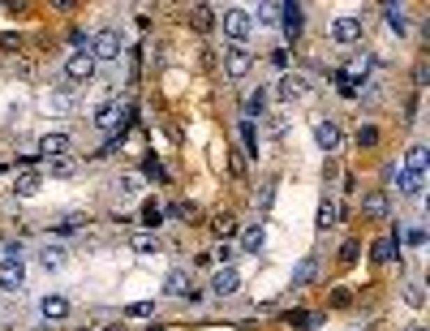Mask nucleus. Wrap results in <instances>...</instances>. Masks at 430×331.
I'll return each mask as SVG.
<instances>
[{
  "instance_id": "a878e982",
  "label": "nucleus",
  "mask_w": 430,
  "mask_h": 331,
  "mask_svg": "<svg viewBox=\"0 0 430 331\" xmlns=\"http://www.w3.org/2000/svg\"><path fill=\"white\" fill-rule=\"evenodd\" d=\"M422 168H426V146L413 142L409 151H404V172H417V176H422Z\"/></svg>"
},
{
  "instance_id": "7c9ffc66",
  "label": "nucleus",
  "mask_w": 430,
  "mask_h": 331,
  "mask_svg": "<svg viewBox=\"0 0 430 331\" xmlns=\"http://www.w3.org/2000/svg\"><path fill=\"white\" fill-rule=\"evenodd\" d=\"M241 142H245V155H259V130H254V121H241Z\"/></svg>"
},
{
  "instance_id": "dca6fc26",
  "label": "nucleus",
  "mask_w": 430,
  "mask_h": 331,
  "mask_svg": "<svg viewBox=\"0 0 430 331\" xmlns=\"http://www.w3.org/2000/svg\"><path fill=\"white\" fill-rule=\"evenodd\" d=\"M263 245H267V228H263V224H249L245 233H241V249H237V254H254V259H259Z\"/></svg>"
},
{
  "instance_id": "6ab92c4d",
  "label": "nucleus",
  "mask_w": 430,
  "mask_h": 331,
  "mask_svg": "<svg viewBox=\"0 0 430 331\" xmlns=\"http://www.w3.org/2000/svg\"><path fill=\"white\" fill-rule=\"evenodd\" d=\"M340 215H344V207H340V202L336 198H323V207H318V233H327V228H336L340 224Z\"/></svg>"
},
{
  "instance_id": "1a4fd4ad",
  "label": "nucleus",
  "mask_w": 430,
  "mask_h": 331,
  "mask_svg": "<svg viewBox=\"0 0 430 331\" xmlns=\"http://www.w3.org/2000/svg\"><path fill=\"white\" fill-rule=\"evenodd\" d=\"M73 151V138L69 134H43L39 138V155L43 160H61V155H69Z\"/></svg>"
},
{
  "instance_id": "f03ea898",
  "label": "nucleus",
  "mask_w": 430,
  "mask_h": 331,
  "mask_svg": "<svg viewBox=\"0 0 430 331\" xmlns=\"http://www.w3.org/2000/svg\"><path fill=\"white\" fill-rule=\"evenodd\" d=\"M91 56H95V65L99 61H121V52H125V39H121V31H112V26H104V31H99L91 43Z\"/></svg>"
},
{
  "instance_id": "a211bd4d",
  "label": "nucleus",
  "mask_w": 430,
  "mask_h": 331,
  "mask_svg": "<svg viewBox=\"0 0 430 331\" xmlns=\"http://www.w3.org/2000/svg\"><path fill=\"white\" fill-rule=\"evenodd\" d=\"M362 215H366V220H387V194H383V190H370V194L362 198Z\"/></svg>"
},
{
  "instance_id": "2f4dec72",
  "label": "nucleus",
  "mask_w": 430,
  "mask_h": 331,
  "mask_svg": "<svg viewBox=\"0 0 430 331\" xmlns=\"http://www.w3.org/2000/svg\"><path fill=\"white\" fill-rule=\"evenodd\" d=\"M336 91H340L344 99H358V95H362V91H358V78H348V73H344V69L336 73Z\"/></svg>"
},
{
  "instance_id": "79ce46f5",
  "label": "nucleus",
  "mask_w": 430,
  "mask_h": 331,
  "mask_svg": "<svg viewBox=\"0 0 430 331\" xmlns=\"http://www.w3.org/2000/svg\"><path fill=\"white\" fill-rule=\"evenodd\" d=\"M82 224H86L82 215H65V220H61V233H73V228H82Z\"/></svg>"
},
{
  "instance_id": "c03bdc74",
  "label": "nucleus",
  "mask_w": 430,
  "mask_h": 331,
  "mask_svg": "<svg viewBox=\"0 0 430 331\" xmlns=\"http://www.w3.org/2000/svg\"><path fill=\"white\" fill-rule=\"evenodd\" d=\"M413 331H426V327H413Z\"/></svg>"
},
{
  "instance_id": "ea45409f",
  "label": "nucleus",
  "mask_w": 430,
  "mask_h": 331,
  "mask_svg": "<svg viewBox=\"0 0 430 331\" xmlns=\"http://www.w3.org/2000/svg\"><path fill=\"white\" fill-rule=\"evenodd\" d=\"M378 142V130H374V125H362V130H358V146H374Z\"/></svg>"
},
{
  "instance_id": "e433bc0d",
  "label": "nucleus",
  "mask_w": 430,
  "mask_h": 331,
  "mask_svg": "<svg viewBox=\"0 0 430 331\" xmlns=\"http://www.w3.org/2000/svg\"><path fill=\"white\" fill-rule=\"evenodd\" d=\"M155 314V305L151 301H134V305H125V318H151Z\"/></svg>"
},
{
  "instance_id": "412c9836",
  "label": "nucleus",
  "mask_w": 430,
  "mask_h": 331,
  "mask_svg": "<svg viewBox=\"0 0 430 331\" xmlns=\"http://www.w3.org/2000/svg\"><path fill=\"white\" fill-rule=\"evenodd\" d=\"M396 190L404 198H422V176L417 172H396Z\"/></svg>"
},
{
  "instance_id": "6e6552de",
  "label": "nucleus",
  "mask_w": 430,
  "mask_h": 331,
  "mask_svg": "<svg viewBox=\"0 0 430 331\" xmlns=\"http://www.w3.org/2000/svg\"><path fill=\"white\" fill-rule=\"evenodd\" d=\"M332 39H336L340 47H348V43H362V17H353V13L336 17V22H332Z\"/></svg>"
},
{
  "instance_id": "37998d69",
  "label": "nucleus",
  "mask_w": 430,
  "mask_h": 331,
  "mask_svg": "<svg viewBox=\"0 0 430 331\" xmlns=\"http://www.w3.org/2000/svg\"><path fill=\"white\" fill-rule=\"evenodd\" d=\"M267 130H271L275 138H284V116H271V121H267Z\"/></svg>"
},
{
  "instance_id": "39448f33",
  "label": "nucleus",
  "mask_w": 430,
  "mask_h": 331,
  "mask_svg": "<svg viewBox=\"0 0 430 331\" xmlns=\"http://www.w3.org/2000/svg\"><path fill=\"white\" fill-rule=\"evenodd\" d=\"M314 142H318V151H323V155H336V151L344 146L340 125H336L332 116H318V121H314Z\"/></svg>"
},
{
  "instance_id": "f3484780",
  "label": "nucleus",
  "mask_w": 430,
  "mask_h": 331,
  "mask_svg": "<svg viewBox=\"0 0 430 331\" xmlns=\"http://www.w3.org/2000/svg\"><path fill=\"white\" fill-rule=\"evenodd\" d=\"M190 288H194V284H190V271H185V267H172V271L164 275V293H168V297H190Z\"/></svg>"
},
{
  "instance_id": "c85d7f7f",
  "label": "nucleus",
  "mask_w": 430,
  "mask_h": 331,
  "mask_svg": "<svg viewBox=\"0 0 430 331\" xmlns=\"http://www.w3.org/2000/svg\"><path fill=\"white\" fill-rule=\"evenodd\" d=\"M190 17H194V26H198V31H211V26H215V9H211V5H194V9H190Z\"/></svg>"
},
{
  "instance_id": "58836bf2",
  "label": "nucleus",
  "mask_w": 430,
  "mask_h": 331,
  "mask_svg": "<svg viewBox=\"0 0 430 331\" xmlns=\"http://www.w3.org/2000/svg\"><path fill=\"white\" fill-rule=\"evenodd\" d=\"M142 168H146V176H155V181H168V168H164V164H160L155 155H151V160H146Z\"/></svg>"
},
{
  "instance_id": "c756f323",
  "label": "nucleus",
  "mask_w": 430,
  "mask_h": 331,
  "mask_svg": "<svg viewBox=\"0 0 430 331\" xmlns=\"http://www.w3.org/2000/svg\"><path fill=\"white\" fill-rule=\"evenodd\" d=\"M249 22H259V26H275V22H280V5H259V13H249Z\"/></svg>"
},
{
  "instance_id": "ddd939ff",
  "label": "nucleus",
  "mask_w": 430,
  "mask_h": 331,
  "mask_svg": "<svg viewBox=\"0 0 430 331\" xmlns=\"http://www.w3.org/2000/svg\"><path fill=\"white\" fill-rule=\"evenodd\" d=\"M39 190H43V176H39L35 168H26V172L13 176V198H35Z\"/></svg>"
},
{
  "instance_id": "423d86ee",
  "label": "nucleus",
  "mask_w": 430,
  "mask_h": 331,
  "mask_svg": "<svg viewBox=\"0 0 430 331\" xmlns=\"http://www.w3.org/2000/svg\"><path fill=\"white\" fill-rule=\"evenodd\" d=\"M249 31H254V22H249V9H241V5L224 9V35H229L233 43H245Z\"/></svg>"
},
{
  "instance_id": "a19ab883",
  "label": "nucleus",
  "mask_w": 430,
  "mask_h": 331,
  "mask_svg": "<svg viewBox=\"0 0 430 331\" xmlns=\"http://www.w3.org/2000/svg\"><path fill=\"white\" fill-rule=\"evenodd\" d=\"M340 263H358V241H344V249H340Z\"/></svg>"
},
{
  "instance_id": "f704fd0d",
  "label": "nucleus",
  "mask_w": 430,
  "mask_h": 331,
  "mask_svg": "<svg viewBox=\"0 0 430 331\" xmlns=\"http://www.w3.org/2000/svg\"><path fill=\"white\" fill-rule=\"evenodd\" d=\"M116 190H121V198H134V194L142 190V176H134V172H130V176H121Z\"/></svg>"
},
{
  "instance_id": "4c0bfd02",
  "label": "nucleus",
  "mask_w": 430,
  "mask_h": 331,
  "mask_svg": "<svg viewBox=\"0 0 430 331\" xmlns=\"http://www.w3.org/2000/svg\"><path fill=\"white\" fill-rule=\"evenodd\" d=\"M404 301L413 305V310H422V301H426V293H422V284L413 279V284H404Z\"/></svg>"
},
{
  "instance_id": "72a5a7b5",
  "label": "nucleus",
  "mask_w": 430,
  "mask_h": 331,
  "mask_svg": "<svg viewBox=\"0 0 430 331\" xmlns=\"http://www.w3.org/2000/svg\"><path fill=\"white\" fill-rule=\"evenodd\" d=\"M211 259H220L224 267H233V263H237V245H229V241H220V245L211 249Z\"/></svg>"
},
{
  "instance_id": "c9c22d12",
  "label": "nucleus",
  "mask_w": 430,
  "mask_h": 331,
  "mask_svg": "<svg viewBox=\"0 0 430 331\" xmlns=\"http://www.w3.org/2000/svg\"><path fill=\"white\" fill-rule=\"evenodd\" d=\"M211 228H215V237H233V233H237V220H233V215H215Z\"/></svg>"
},
{
  "instance_id": "5701e85b",
  "label": "nucleus",
  "mask_w": 430,
  "mask_h": 331,
  "mask_svg": "<svg viewBox=\"0 0 430 331\" xmlns=\"http://www.w3.org/2000/svg\"><path fill=\"white\" fill-rule=\"evenodd\" d=\"M314 275H318V263H314V259H301V263L293 267V288H306Z\"/></svg>"
},
{
  "instance_id": "b1692460",
  "label": "nucleus",
  "mask_w": 430,
  "mask_h": 331,
  "mask_svg": "<svg viewBox=\"0 0 430 331\" xmlns=\"http://www.w3.org/2000/svg\"><path fill=\"white\" fill-rule=\"evenodd\" d=\"M284 323H289V327H297V331H314V327L323 323V314H310V310H293V314H284Z\"/></svg>"
},
{
  "instance_id": "9b49d317",
  "label": "nucleus",
  "mask_w": 430,
  "mask_h": 331,
  "mask_svg": "<svg viewBox=\"0 0 430 331\" xmlns=\"http://www.w3.org/2000/svg\"><path fill=\"white\" fill-rule=\"evenodd\" d=\"M121 116H125V108L116 104V99H104V104L95 108V125H99V130H116ZM121 130H125V125H121Z\"/></svg>"
},
{
  "instance_id": "aec40b11",
  "label": "nucleus",
  "mask_w": 430,
  "mask_h": 331,
  "mask_svg": "<svg viewBox=\"0 0 430 331\" xmlns=\"http://www.w3.org/2000/svg\"><path fill=\"white\" fill-rule=\"evenodd\" d=\"M254 116H267V91H249L245 95V116L241 121H254Z\"/></svg>"
},
{
  "instance_id": "393cba45",
  "label": "nucleus",
  "mask_w": 430,
  "mask_h": 331,
  "mask_svg": "<svg viewBox=\"0 0 430 331\" xmlns=\"http://www.w3.org/2000/svg\"><path fill=\"white\" fill-rule=\"evenodd\" d=\"M383 22H387V31H396V35L409 31V17H404L400 5H383Z\"/></svg>"
},
{
  "instance_id": "f8f14e48",
  "label": "nucleus",
  "mask_w": 430,
  "mask_h": 331,
  "mask_svg": "<svg viewBox=\"0 0 430 331\" xmlns=\"http://www.w3.org/2000/svg\"><path fill=\"white\" fill-rule=\"evenodd\" d=\"M237 288H241L237 267H220V271H215V279H211V293H215V297H233Z\"/></svg>"
},
{
  "instance_id": "f257e3e1",
  "label": "nucleus",
  "mask_w": 430,
  "mask_h": 331,
  "mask_svg": "<svg viewBox=\"0 0 430 331\" xmlns=\"http://www.w3.org/2000/svg\"><path fill=\"white\" fill-rule=\"evenodd\" d=\"M26 288V259H22V245L5 249V263H0V293H22Z\"/></svg>"
},
{
  "instance_id": "9d476101",
  "label": "nucleus",
  "mask_w": 430,
  "mask_h": 331,
  "mask_svg": "<svg viewBox=\"0 0 430 331\" xmlns=\"http://www.w3.org/2000/svg\"><path fill=\"white\" fill-rule=\"evenodd\" d=\"M35 263H39L43 271H61V267H65V245H56V241H43V245L35 249Z\"/></svg>"
},
{
  "instance_id": "bb28decb",
  "label": "nucleus",
  "mask_w": 430,
  "mask_h": 331,
  "mask_svg": "<svg viewBox=\"0 0 430 331\" xmlns=\"http://www.w3.org/2000/svg\"><path fill=\"white\" fill-rule=\"evenodd\" d=\"M142 224L151 228V233H155V228L164 224V207H160L155 198H146V202H142Z\"/></svg>"
},
{
  "instance_id": "cd10ccee",
  "label": "nucleus",
  "mask_w": 430,
  "mask_h": 331,
  "mask_svg": "<svg viewBox=\"0 0 430 331\" xmlns=\"http://www.w3.org/2000/svg\"><path fill=\"white\" fill-rule=\"evenodd\" d=\"M130 249L134 254H160V237L155 233H138V237H130Z\"/></svg>"
},
{
  "instance_id": "0eeeda50",
  "label": "nucleus",
  "mask_w": 430,
  "mask_h": 331,
  "mask_svg": "<svg viewBox=\"0 0 430 331\" xmlns=\"http://www.w3.org/2000/svg\"><path fill=\"white\" fill-rule=\"evenodd\" d=\"M275 95H280L284 104H297V99L310 95V82L301 78V73H280V82H275Z\"/></svg>"
},
{
  "instance_id": "4be33fe9",
  "label": "nucleus",
  "mask_w": 430,
  "mask_h": 331,
  "mask_svg": "<svg viewBox=\"0 0 430 331\" xmlns=\"http://www.w3.org/2000/svg\"><path fill=\"white\" fill-rule=\"evenodd\" d=\"M396 254H400V241H396V237H378V241H374V254H370V259H374V263H392Z\"/></svg>"
},
{
  "instance_id": "7ed1b4c3",
  "label": "nucleus",
  "mask_w": 430,
  "mask_h": 331,
  "mask_svg": "<svg viewBox=\"0 0 430 331\" xmlns=\"http://www.w3.org/2000/svg\"><path fill=\"white\" fill-rule=\"evenodd\" d=\"M65 78H69V86H82V82L95 78V56H91V47H73V52H69Z\"/></svg>"
},
{
  "instance_id": "20e7f679",
  "label": "nucleus",
  "mask_w": 430,
  "mask_h": 331,
  "mask_svg": "<svg viewBox=\"0 0 430 331\" xmlns=\"http://www.w3.org/2000/svg\"><path fill=\"white\" fill-rule=\"evenodd\" d=\"M249 69H254V52H249L245 43H229V47H224V73H229L233 82H241Z\"/></svg>"
},
{
  "instance_id": "473e14b6",
  "label": "nucleus",
  "mask_w": 430,
  "mask_h": 331,
  "mask_svg": "<svg viewBox=\"0 0 430 331\" xmlns=\"http://www.w3.org/2000/svg\"><path fill=\"white\" fill-rule=\"evenodd\" d=\"M47 172H52V176H73V172H78V164H73L69 155H61V160H47Z\"/></svg>"
},
{
  "instance_id": "2eb2a0df",
  "label": "nucleus",
  "mask_w": 430,
  "mask_h": 331,
  "mask_svg": "<svg viewBox=\"0 0 430 331\" xmlns=\"http://www.w3.org/2000/svg\"><path fill=\"white\" fill-rule=\"evenodd\" d=\"M39 314H43L47 323H65V318H69V301L56 297V293H47V297L39 301Z\"/></svg>"
},
{
  "instance_id": "4468645a",
  "label": "nucleus",
  "mask_w": 430,
  "mask_h": 331,
  "mask_svg": "<svg viewBox=\"0 0 430 331\" xmlns=\"http://www.w3.org/2000/svg\"><path fill=\"white\" fill-rule=\"evenodd\" d=\"M280 26H284L289 39H297L301 26H306V9H301V5H280Z\"/></svg>"
}]
</instances>
